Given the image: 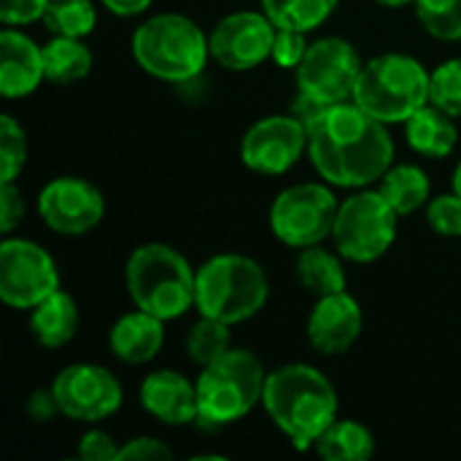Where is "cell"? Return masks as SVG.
I'll return each mask as SVG.
<instances>
[{"label":"cell","instance_id":"6da1fadb","mask_svg":"<svg viewBox=\"0 0 461 461\" xmlns=\"http://www.w3.org/2000/svg\"><path fill=\"white\" fill-rule=\"evenodd\" d=\"M305 130L313 167L335 186L362 189L392 167L394 140L386 124L354 100L327 105Z\"/></svg>","mask_w":461,"mask_h":461},{"label":"cell","instance_id":"7a4b0ae2","mask_svg":"<svg viewBox=\"0 0 461 461\" xmlns=\"http://www.w3.org/2000/svg\"><path fill=\"white\" fill-rule=\"evenodd\" d=\"M262 405L297 448H311L338 419L335 386L321 370L303 362L267 373Z\"/></svg>","mask_w":461,"mask_h":461},{"label":"cell","instance_id":"3957f363","mask_svg":"<svg viewBox=\"0 0 461 461\" xmlns=\"http://www.w3.org/2000/svg\"><path fill=\"white\" fill-rule=\"evenodd\" d=\"M124 281L132 303L162 321L184 316L197 297V273L184 254L165 243L138 246L127 259Z\"/></svg>","mask_w":461,"mask_h":461},{"label":"cell","instance_id":"277c9868","mask_svg":"<svg viewBox=\"0 0 461 461\" xmlns=\"http://www.w3.org/2000/svg\"><path fill=\"white\" fill-rule=\"evenodd\" d=\"M135 62L154 78L186 84L197 78L211 57L205 32L181 14H157L132 35Z\"/></svg>","mask_w":461,"mask_h":461},{"label":"cell","instance_id":"5b68a950","mask_svg":"<svg viewBox=\"0 0 461 461\" xmlns=\"http://www.w3.org/2000/svg\"><path fill=\"white\" fill-rule=\"evenodd\" d=\"M270 294L262 265L243 254H216L197 270L194 305L203 316L240 324L257 316Z\"/></svg>","mask_w":461,"mask_h":461},{"label":"cell","instance_id":"8992f818","mask_svg":"<svg viewBox=\"0 0 461 461\" xmlns=\"http://www.w3.org/2000/svg\"><path fill=\"white\" fill-rule=\"evenodd\" d=\"M432 73L408 54H381L362 65L354 103L384 124H405L429 103Z\"/></svg>","mask_w":461,"mask_h":461},{"label":"cell","instance_id":"52a82bcc","mask_svg":"<svg viewBox=\"0 0 461 461\" xmlns=\"http://www.w3.org/2000/svg\"><path fill=\"white\" fill-rule=\"evenodd\" d=\"M267 373L262 362L246 348H230L224 357L203 367L197 378L200 421L208 427H227L249 416L265 397Z\"/></svg>","mask_w":461,"mask_h":461},{"label":"cell","instance_id":"ba28073f","mask_svg":"<svg viewBox=\"0 0 461 461\" xmlns=\"http://www.w3.org/2000/svg\"><path fill=\"white\" fill-rule=\"evenodd\" d=\"M397 216L400 213L378 189H362L351 194L346 203H340L332 227L338 254L362 265L381 259L397 238Z\"/></svg>","mask_w":461,"mask_h":461},{"label":"cell","instance_id":"9c48e42d","mask_svg":"<svg viewBox=\"0 0 461 461\" xmlns=\"http://www.w3.org/2000/svg\"><path fill=\"white\" fill-rule=\"evenodd\" d=\"M340 203L324 184H297L284 189L270 208L273 235L292 246L308 249L332 235Z\"/></svg>","mask_w":461,"mask_h":461},{"label":"cell","instance_id":"30bf717a","mask_svg":"<svg viewBox=\"0 0 461 461\" xmlns=\"http://www.w3.org/2000/svg\"><path fill=\"white\" fill-rule=\"evenodd\" d=\"M359 73L362 59L357 49L346 38L330 35L308 46L297 65V92L321 105L346 103L354 100Z\"/></svg>","mask_w":461,"mask_h":461},{"label":"cell","instance_id":"8fae6325","mask_svg":"<svg viewBox=\"0 0 461 461\" xmlns=\"http://www.w3.org/2000/svg\"><path fill=\"white\" fill-rule=\"evenodd\" d=\"M59 289V273L51 254L24 238L0 243V300L8 308L32 311Z\"/></svg>","mask_w":461,"mask_h":461},{"label":"cell","instance_id":"7c38bea8","mask_svg":"<svg viewBox=\"0 0 461 461\" xmlns=\"http://www.w3.org/2000/svg\"><path fill=\"white\" fill-rule=\"evenodd\" d=\"M51 392L59 402L62 416L73 421H86V424H97L113 416L122 408V397H124L116 375L100 365L65 367L54 378Z\"/></svg>","mask_w":461,"mask_h":461},{"label":"cell","instance_id":"4fadbf2b","mask_svg":"<svg viewBox=\"0 0 461 461\" xmlns=\"http://www.w3.org/2000/svg\"><path fill=\"white\" fill-rule=\"evenodd\" d=\"M276 24L267 14L238 11L224 16L208 35L211 57L227 70H251L273 54Z\"/></svg>","mask_w":461,"mask_h":461},{"label":"cell","instance_id":"5bb4252c","mask_svg":"<svg viewBox=\"0 0 461 461\" xmlns=\"http://www.w3.org/2000/svg\"><path fill=\"white\" fill-rule=\"evenodd\" d=\"M38 213L59 235H84L103 221L105 200L92 181L62 176L49 181L38 194Z\"/></svg>","mask_w":461,"mask_h":461},{"label":"cell","instance_id":"9a60e30c","mask_svg":"<svg viewBox=\"0 0 461 461\" xmlns=\"http://www.w3.org/2000/svg\"><path fill=\"white\" fill-rule=\"evenodd\" d=\"M308 149V130L305 124L289 116H267L257 122L240 143V157L246 167L262 176H281L297 165L303 151Z\"/></svg>","mask_w":461,"mask_h":461},{"label":"cell","instance_id":"2e32d148","mask_svg":"<svg viewBox=\"0 0 461 461\" xmlns=\"http://www.w3.org/2000/svg\"><path fill=\"white\" fill-rule=\"evenodd\" d=\"M365 316L359 303L348 292H335L327 297H319L316 308L308 319V340L316 351L335 357L348 351L359 332H362Z\"/></svg>","mask_w":461,"mask_h":461},{"label":"cell","instance_id":"e0dca14e","mask_svg":"<svg viewBox=\"0 0 461 461\" xmlns=\"http://www.w3.org/2000/svg\"><path fill=\"white\" fill-rule=\"evenodd\" d=\"M140 405L167 427H186L200 421L197 384L173 370H154L140 384Z\"/></svg>","mask_w":461,"mask_h":461},{"label":"cell","instance_id":"ac0fdd59","mask_svg":"<svg viewBox=\"0 0 461 461\" xmlns=\"http://www.w3.org/2000/svg\"><path fill=\"white\" fill-rule=\"evenodd\" d=\"M46 78L43 73V49L16 32L3 30L0 35V95L5 100L27 97L38 89V84Z\"/></svg>","mask_w":461,"mask_h":461},{"label":"cell","instance_id":"d6986e66","mask_svg":"<svg viewBox=\"0 0 461 461\" xmlns=\"http://www.w3.org/2000/svg\"><path fill=\"white\" fill-rule=\"evenodd\" d=\"M162 324H165L162 319H157L140 308L132 313H124L108 335L113 357L124 365L151 362L165 343V327Z\"/></svg>","mask_w":461,"mask_h":461},{"label":"cell","instance_id":"ffe728a7","mask_svg":"<svg viewBox=\"0 0 461 461\" xmlns=\"http://www.w3.org/2000/svg\"><path fill=\"white\" fill-rule=\"evenodd\" d=\"M405 138L413 151L443 159L454 151L459 132H456L451 113H446L435 103H427L405 122Z\"/></svg>","mask_w":461,"mask_h":461},{"label":"cell","instance_id":"44dd1931","mask_svg":"<svg viewBox=\"0 0 461 461\" xmlns=\"http://www.w3.org/2000/svg\"><path fill=\"white\" fill-rule=\"evenodd\" d=\"M76 330H78V308L68 292L57 289L54 294H49L43 303H38L32 308L30 332L38 346L59 348L73 340Z\"/></svg>","mask_w":461,"mask_h":461},{"label":"cell","instance_id":"7402d4cb","mask_svg":"<svg viewBox=\"0 0 461 461\" xmlns=\"http://www.w3.org/2000/svg\"><path fill=\"white\" fill-rule=\"evenodd\" d=\"M316 454L327 461H367L375 454L373 432L351 419H335L313 443Z\"/></svg>","mask_w":461,"mask_h":461},{"label":"cell","instance_id":"603a6c76","mask_svg":"<svg viewBox=\"0 0 461 461\" xmlns=\"http://www.w3.org/2000/svg\"><path fill=\"white\" fill-rule=\"evenodd\" d=\"M92 70V51L81 38L54 35L43 46V73L51 84L68 86L86 78Z\"/></svg>","mask_w":461,"mask_h":461},{"label":"cell","instance_id":"cb8c5ba5","mask_svg":"<svg viewBox=\"0 0 461 461\" xmlns=\"http://www.w3.org/2000/svg\"><path fill=\"white\" fill-rule=\"evenodd\" d=\"M378 192L400 216H408L429 203V176L419 165H392L381 176Z\"/></svg>","mask_w":461,"mask_h":461},{"label":"cell","instance_id":"d4e9b609","mask_svg":"<svg viewBox=\"0 0 461 461\" xmlns=\"http://www.w3.org/2000/svg\"><path fill=\"white\" fill-rule=\"evenodd\" d=\"M297 278L316 297L346 292V270H343L340 259L335 254H330L327 249H321L319 243L308 246V249H300Z\"/></svg>","mask_w":461,"mask_h":461},{"label":"cell","instance_id":"484cf974","mask_svg":"<svg viewBox=\"0 0 461 461\" xmlns=\"http://www.w3.org/2000/svg\"><path fill=\"white\" fill-rule=\"evenodd\" d=\"M338 3L340 0H262V8L276 27L311 32L332 16Z\"/></svg>","mask_w":461,"mask_h":461},{"label":"cell","instance_id":"4316f807","mask_svg":"<svg viewBox=\"0 0 461 461\" xmlns=\"http://www.w3.org/2000/svg\"><path fill=\"white\" fill-rule=\"evenodd\" d=\"M43 24L51 35L86 38L97 24V11L92 0H49L43 11Z\"/></svg>","mask_w":461,"mask_h":461},{"label":"cell","instance_id":"83f0119b","mask_svg":"<svg viewBox=\"0 0 461 461\" xmlns=\"http://www.w3.org/2000/svg\"><path fill=\"white\" fill-rule=\"evenodd\" d=\"M232 324H224L219 319L203 316L186 335V354L194 365L208 367L211 362H216L219 357H224L232 348V335H230Z\"/></svg>","mask_w":461,"mask_h":461},{"label":"cell","instance_id":"f1b7e54d","mask_svg":"<svg viewBox=\"0 0 461 461\" xmlns=\"http://www.w3.org/2000/svg\"><path fill=\"white\" fill-rule=\"evenodd\" d=\"M424 30L440 41H461V0H416Z\"/></svg>","mask_w":461,"mask_h":461},{"label":"cell","instance_id":"f546056e","mask_svg":"<svg viewBox=\"0 0 461 461\" xmlns=\"http://www.w3.org/2000/svg\"><path fill=\"white\" fill-rule=\"evenodd\" d=\"M27 162V135L22 124L3 113L0 116V184L16 181Z\"/></svg>","mask_w":461,"mask_h":461},{"label":"cell","instance_id":"4dcf8cb0","mask_svg":"<svg viewBox=\"0 0 461 461\" xmlns=\"http://www.w3.org/2000/svg\"><path fill=\"white\" fill-rule=\"evenodd\" d=\"M429 103H435L451 116H461V57L448 59L432 70Z\"/></svg>","mask_w":461,"mask_h":461},{"label":"cell","instance_id":"1f68e13d","mask_svg":"<svg viewBox=\"0 0 461 461\" xmlns=\"http://www.w3.org/2000/svg\"><path fill=\"white\" fill-rule=\"evenodd\" d=\"M427 221L446 238H461V194H440L427 208Z\"/></svg>","mask_w":461,"mask_h":461},{"label":"cell","instance_id":"d6a6232c","mask_svg":"<svg viewBox=\"0 0 461 461\" xmlns=\"http://www.w3.org/2000/svg\"><path fill=\"white\" fill-rule=\"evenodd\" d=\"M308 41L305 32L292 30V27H276V41H273V54L270 59L281 68L297 70V65L303 62L305 51H308Z\"/></svg>","mask_w":461,"mask_h":461},{"label":"cell","instance_id":"836d02e7","mask_svg":"<svg viewBox=\"0 0 461 461\" xmlns=\"http://www.w3.org/2000/svg\"><path fill=\"white\" fill-rule=\"evenodd\" d=\"M119 448L116 440L103 432V429H92L78 440V459L81 461H116L119 459Z\"/></svg>","mask_w":461,"mask_h":461},{"label":"cell","instance_id":"e575fe53","mask_svg":"<svg viewBox=\"0 0 461 461\" xmlns=\"http://www.w3.org/2000/svg\"><path fill=\"white\" fill-rule=\"evenodd\" d=\"M49 0H0V19L5 27L16 24H32L43 19Z\"/></svg>","mask_w":461,"mask_h":461},{"label":"cell","instance_id":"d590c367","mask_svg":"<svg viewBox=\"0 0 461 461\" xmlns=\"http://www.w3.org/2000/svg\"><path fill=\"white\" fill-rule=\"evenodd\" d=\"M24 216V197L14 186V181L0 184V232L8 235Z\"/></svg>","mask_w":461,"mask_h":461},{"label":"cell","instance_id":"8d00e7d4","mask_svg":"<svg viewBox=\"0 0 461 461\" xmlns=\"http://www.w3.org/2000/svg\"><path fill=\"white\" fill-rule=\"evenodd\" d=\"M173 451L154 438H135L130 443H124L119 448V459L116 461H149V459H170Z\"/></svg>","mask_w":461,"mask_h":461},{"label":"cell","instance_id":"74e56055","mask_svg":"<svg viewBox=\"0 0 461 461\" xmlns=\"http://www.w3.org/2000/svg\"><path fill=\"white\" fill-rule=\"evenodd\" d=\"M57 413H62V411H59V402H57V397H54L51 389H35V392L30 394V400H27V416H30L32 421L46 424V421H51Z\"/></svg>","mask_w":461,"mask_h":461},{"label":"cell","instance_id":"f35d334b","mask_svg":"<svg viewBox=\"0 0 461 461\" xmlns=\"http://www.w3.org/2000/svg\"><path fill=\"white\" fill-rule=\"evenodd\" d=\"M100 3L116 16H138L151 5V0H100Z\"/></svg>","mask_w":461,"mask_h":461},{"label":"cell","instance_id":"ab89813d","mask_svg":"<svg viewBox=\"0 0 461 461\" xmlns=\"http://www.w3.org/2000/svg\"><path fill=\"white\" fill-rule=\"evenodd\" d=\"M381 5H389V8H400V5H408V3H416V0H375Z\"/></svg>","mask_w":461,"mask_h":461},{"label":"cell","instance_id":"60d3db41","mask_svg":"<svg viewBox=\"0 0 461 461\" xmlns=\"http://www.w3.org/2000/svg\"><path fill=\"white\" fill-rule=\"evenodd\" d=\"M454 192L461 194V162L456 165V170H454Z\"/></svg>","mask_w":461,"mask_h":461}]
</instances>
